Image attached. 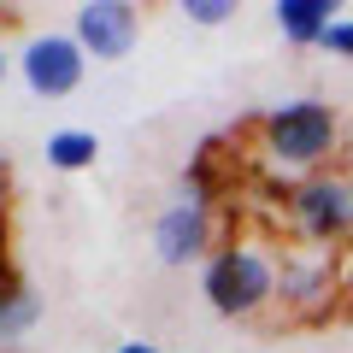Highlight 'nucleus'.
Here are the masks:
<instances>
[{"instance_id": "nucleus-1", "label": "nucleus", "mask_w": 353, "mask_h": 353, "mask_svg": "<svg viewBox=\"0 0 353 353\" xmlns=\"http://www.w3.org/2000/svg\"><path fill=\"white\" fill-rule=\"evenodd\" d=\"M336 141H341V112L330 101H289L259 118V148L277 171L318 176V165L336 153Z\"/></svg>"}, {"instance_id": "nucleus-2", "label": "nucleus", "mask_w": 353, "mask_h": 353, "mask_svg": "<svg viewBox=\"0 0 353 353\" xmlns=\"http://www.w3.org/2000/svg\"><path fill=\"white\" fill-rule=\"evenodd\" d=\"M201 283H206L212 312H224V318H253L265 301H277V265L265 259L253 241H236V248L212 253Z\"/></svg>"}, {"instance_id": "nucleus-3", "label": "nucleus", "mask_w": 353, "mask_h": 353, "mask_svg": "<svg viewBox=\"0 0 353 353\" xmlns=\"http://www.w3.org/2000/svg\"><path fill=\"white\" fill-rule=\"evenodd\" d=\"M289 224L301 241H336L353 230V189L341 176L318 171V176H301L289 189Z\"/></svg>"}, {"instance_id": "nucleus-4", "label": "nucleus", "mask_w": 353, "mask_h": 353, "mask_svg": "<svg viewBox=\"0 0 353 353\" xmlns=\"http://www.w3.org/2000/svg\"><path fill=\"white\" fill-rule=\"evenodd\" d=\"M88 71V53L77 36H30L24 53H18V77L30 83V94H41V101H59V94H71L77 83H83Z\"/></svg>"}, {"instance_id": "nucleus-5", "label": "nucleus", "mask_w": 353, "mask_h": 353, "mask_svg": "<svg viewBox=\"0 0 353 353\" xmlns=\"http://www.w3.org/2000/svg\"><path fill=\"white\" fill-rule=\"evenodd\" d=\"M71 36L83 41L88 59H124L141 36V12L130 0H83L71 12Z\"/></svg>"}, {"instance_id": "nucleus-6", "label": "nucleus", "mask_w": 353, "mask_h": 353, "mask_svg": "<svg viewBox=\"0 0 353 353\" xmlns=\"http://www.w3.org/2000/svg\"><path fill=\"white\" fill-rule=\"evenodd\" d=\"M153 253L165 265H194L201 253H212V206H194V201L165 206L153 224Z\"/></svg>"}, {"instance_id": "nucleus-7", "label": "nucleus", "mask_w": 353, "mask_h": 353, "mask_svg": "<svg viewBox=\"0 0 353 353\" xmlns=\"http://www.w3.org/2000/svg\"><path fill=\"white\" fill-rule=\"evenodd\" d=\"M330 294H336V271H330L324 253H294V259H283L277 301L301 306V312H318V306H330Z\"/></svg>"}, {"instance_id": "nucleus-8", "label": "nucleus", "mask_w": 353, "mask_h": 353, "mask_svg": "<svg viewBox=\"0 0 353 353\" xmlns=\"http://www.w3.org/2000/svg\"><path fill=\"white\" fill-rule=\"evenodd\" d=\"M271 18H277V30H283V41H324L330 36V24H336V0H277L271 6Z\"/></svg>"}, {"instance_id": "nucleus-9", "label": "nucleus", "mask_w": 353, "mask_h": 353, "mask_svg": "<svg viewBox=\"0 0 353 353\" xmlns=\"http://www.w3.org/2000/svg\"><path fill=\"white\" fill-rule=\"evenodd\" d=\"M101 159V141H94V130H59V136L48 141V165L53 171H83V165Z\"/></svg>"}, {"instance_id": "nucleus-10", "label": "nucleus", "mask_w": 353, "mask_h": 353, "mask_svg": "<svg viewBox=\"0 0 353 353\" xmlns=\"http://www.w3.org/2000/svg\"><path fill=\"white\" fill-rule=\"evenodd\" d=\"M36 318H41V301H36L30 289H0V341L30 336V330H36Z\"/></svg>"}, {"instance_id": "nucleus-11", "label": "nucleus", "mask_w": 353, "mask_h": 353, "mask_svg": "<svg viewBox=\"0 0 353 353\" xmlns=\"http://www.w3.org/2000/svg\"><path fill=\"white\" fill-rule=\"evenodd\" d=\"M183 18H194V24H224V18H236V0H183Z\"/></svg>"}, {"instance_id": "nucleus-12", "label": "nucleus", "mask_w": 353, "mask_h": 353, "mask_svg": "<svg viewBox=\"0 0 353 353\" xmlns=\"http://www.w3.org/2000/svg\"><path fill=\"white\" fill-rule=\"evenodd\" d=\"M318 48H330V53H341V59H353V18H336V24H330V36L318 41Z\"/></svg>"}, {"instance_id": "nucleus-13", "label": "nucleus", "mask_w": 353, "mask_h": 353, "mask_svg": "<svg viewBox=\"0 0 353 353\" xmlns=\"http://www.w3.org/2000/svg\"><path fill=\"white\" fill-rule=\"evenodd\" d=\"M118 353H165V347H153V341H124Z\"/></svg>"}, {"instance_id": "nucleus-14", "label": "nucleus", "mask_w": 353, "mask_h": 353, "mask_svg": "<svg viewBox=\"0 0 353 353\" xmlns=\"http://www.w3.org/2000/svg\"><path fill=\"white\" fill-rule=\"evenodd\" d=\"M6 71H12V59H6V41H0V83H6Z\"/></svg>"}]
</instances>
